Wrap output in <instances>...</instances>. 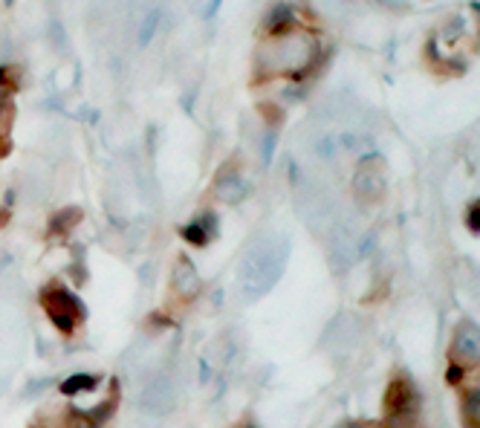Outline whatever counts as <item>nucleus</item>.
I'll list each match as a JSON object with an SVG mask.
<instances>
[{"label":"nucleus","mask_w":480,"mask_h":428,"mask_svg":"<svg viewBox=\"0 0 480 428\" xmlns=\"http://www.w3.org/2000/svg\"><path fill=\"white\" fill-rule=\"evenodd\" d=\"M318 53H322V44H318L316 32L292 27L257 46L255 70L261 76H304L318 61Z\"/></svg>","instance_id":"1"},{"label":"nucleus","mask_w":480,"mask_h":428,"mask_svg":"<svg viewBox=\"0 0 480 428\" xmlns=\"http://www.w3.org/2000/svg\"><path fill=\"white\" fill-rule=\"evenodd\" d=\"M284 261L287 243H281L278 238H257L240 261V296L246 301H255L273 290L281 273H284Z\"/></svg>","instance_id":"2"},{"label":"nucleus","mask_w":480,"mask_h":428,"mask_svg":"<svg viewBox=\"0 0 480 428\" xmlns=\"http://www.w3.org/2000/svg\"><path fill=\"white\" fill-rule=\"evenodd\" d=\"M385 423L388 428H417L420 423V397L408 376H393L385 390Z\"/></svg>","instance_id":"3"},{"label":"nucleus","mask_w":480,"mask_h":428,"mask_svg":"<svg viewBox=\"0 0 480 428\" xmlns=\"http://www.w3.org/2000/svg\"><path fill=\"white\" fill-rule=\"evenodd\" d=\"M41 304H44L49 322H53V327L58 330V333H64V336L76 333V327L84 319V307L64 284H49L41 292Z\"/></svg>","instance_id":"4"},{"label":"nucleus","mask_w":480,"mask_h":428,"mask_svg":"<svg viewBox=\"0 0 480 428\" xmlns=\"http://www.w3.org/2000/svg\"><path fill=\"white\" fill-rule=\"evenodd\" d=\"M177 397H180V382L174 368H159L154 376H147L139 394V408L154 414V417H163V414L174 411Z\"/></svg>","instance_id":"5"},{"label":"nucleus","mask_w":480,"mask_h":428,"mask_svg":"<svg viewBox=\"0 0 480 428\" xmlns=\"http://www.w3.org/2000/svg\"><path fill=\"white\" fill-rule=\"evenodd\" d=\"M449 365H451V379L458 373L480 368V327L475 322H460L451 336L449 345Z\"/></svg>","instance_id":"6"},{"label":"nucleus","mask_w":480,"mask_h":428,"mask_svg":"<svg viewBox=\"0 0 480 428\" xmlns=\"http://www.w3.org/2000/svg\"><path fill=\"white\" fill-rule=\"evenodd\" d=\"M388 171L379 156H365L353 171V194L362 206H374L385 197Z\"/></svg>","instance_id":"7"},{"label":"nucleus","mask_w":480,"mask_h":428,"mask_svg":"<svg viewBox=\"0 0 480 428\" xmlns=\"http://www.w3.org/2000/svg\"><path fill=\"white\" fill-rule=\"evenodd\" d=\"M200 273H197V266L186 258V255H180L174 261V269H171V290H174V296L180 301H194L200 296Z\"/></svg>","instance_id":"8"},{"label":"nucleus","mask_w":480,"mask_h":428,"mask_svg":"<svg viewBox=\"0 0 480 428\" xmlns=\"http://www.w3.org/2000/svg\"><path fill=\"white\" fill-rule=\"evenodd\" d=\"M215 200L220 203H226V206H235L246 197V180L240 174V168L235 163H229L217 171V177H215Z\"/></svg>","instance_id":"9"},{"label":"nucleus","mask_w":480,"mask_h":428,"mask_svg":"<svg viewBox=\"0 0 480 428\" xmlns=\"http://www.w3.org/2000/svg\"><path fill=\"white\" fill-rule=\"evenodd\" d=\"M215 235H217V217L208 214V212L200 220H194V223L182 226V238H186L189 243H194V247H206Z\"/></svg>","instance_id":"10"},{"label":"nucleus","mask_w":480,"mask_h":428,"mask_svg":"<svg viewBox=\"0 0 480 428\" xmlns=\"http://www.w3.org/2000/svg\"><path fill=\"white\" fill-rule=\"evenodd\" d=\"M116 408H119V388H116V382H114V388H110V394H107L102 402H98L96 408L84 411V417H88L90 428H102V425H107L110 420H114Z\"/></svg>","instance_id":"11"},{"label":"nucleus","mask_w":480,"mask_h":428,"mask_svg":"<svg viewBox=\"0 0 480 428\" xmlns=\"http://www.w3.org/2000/svg\"><path fill=\"white\" fill-rule=\"evenodd\" d=\"M79 220H81V209H76V206H67V209H61V212H55L53 217H49L46 231H49V235H55V238H64L79 226Z\"/></svg>","instance_id":"12"},{"label":"nucleus","mask_w":480,"mask_h":428,"mask_svg":"<svg viewBox=\"0 0 480 428\" xmlns=\"http://www.w3.org/2000/svg\"><path fill=\"white\" fill-rule=\"evenodd\" d=\"M159 27H163V9H159V6L145 9L142 18H139V27H137V44H139V46L151 44Z\"/></svg>","instance_id":"13"},{"label":"nucleus","mask_w":480,"mask_h":428,"mask_svg":"<svg viewBox=\"0 0 480 428\" xmlns=\"http://www.w3.org/2000/svg\"><path fill=\"white\" fill-rule=\"evenodd\" d=\"M12 119H15V107H12V90H0V156H6V151H9Z\"/></svg>","instance_id":"14"},{"label":"nucleus","mask_w":480,"mask_h":428,"mask_svg":"<svg viewBox=\"0 0 480 428\" xmlns=\"http://www.w3.org/2000/svg\"><path fill=\"white\" fill-rule=\"evenodd\" d=\"M460 411H463V423H466V425H469V428H480V390H475V388H466V390H463Z\"/></svg>","instance_id":"15"},{"label":"nucleus","mask_w":480,"mask_h":428,"mask_svg":"<svg viewBox=\"0 0 480 428\" xmlns=\"http://www.w3.org/2000/svg\"><path fill=\"white\" fill-rule=\"evenodd\" d=\"M295 21H299V18H295V12H292L290 4H278L273 12H269V18H266L269 29H275V35L292 29V27H295Z\"/></svg>","instance_id":"16"},{"label":"nucleus","mask_w":480,"mask_h":428,"mask_svg":"<svg viewBox=\"0 0 480 428\" xmlns=\"http://www.w3.org/2000/svg\"><path fill=\"white\" fill-rule=\"evenodd\" d=\"M96 385H98V379L93 373H72L70 379H64L61 390H64L67 397H81V394H88V390H93Z\"/></svg>","instance_id":"17"},{"label":"nucleus","mask_w":480,"mask_h":428,"mask_svg":"<svg viewBox=\"0 0 480 428\" xmlns=\"http://www.w3.org/2000/svg\"><path fill=\"white\" fill-rule=\"evenodd\" d=\"M220 4H223V0H194V9L200 12L203 18H215L217 9H220Z\"/></svg>","instance_id":"18"},{"label":"nucleus","mask_w":480,"mask_h":428,"mask_svg":"<svg viewBox=\"0 0 480 428\" xmlns=\"http://www.w3.org/2000/svg\"><path fill=\"white\" fill-rule=\"evenodd\" d=\"M273 151H275V130L269 128V130L264 133V142H261V156H264V163L273 160Z\"/></svg>","instance_id":"19"},{"label":"nucleus","mask_w":480,"mask_h":428,"mask_svg":"<svg viewBox=\"0 0 480 428\" xmlns=\"http://www.w3.org/2000/svg\"><path fill=\"white\" fill-rule=\"evenodd\" d=\"M49 32H53V38H55V50H64V46H67V35H64V29H61L58 21L49 23Z\"/></svg>","instance_id":"20"},{"label":"nucleus","mask_w":480,"mask_h":428,"mask_svg":"<svg viewBox=\"0 0 480 428\" xmlns=\"http://www.w3.org/2000/svg\"><path fill=\"white\" fill-rule=\"evenodd\" d=\"M466 223H469V229H472V231H480V200L472 206L469 212H466Z\"/></svg>","instance_id":"21"},{"label":"nucleus","mask_w":480,"mask_h":428,"mask_svg":"<svg viewBox=\"0 0 480 428\" xmlns=\"http://www.w3.org/2000/svg\"><path fill=\"white\" fill-rule=\"evenodd\" d=\"M383 4H388V6H402L405 0H383Z\"/></svg>","instance_id":"22"},{"label":"nucleus","mask_w":480,"mask_h":428,"mask_svg":"<svg viewBox=\"0 0 480 428\" xmlns=\"http://www.w3.org/2000/svg\"><path fill=\"white\" fill-rule=\"evenodd\" d=\"M336 428H365V425H356V423H341V425H336Z\"/></svg>","instance_id":"23"},{"label":"nucleus","mask_w":480,"mask_h":428,"mask_svg":"<svg viewBox=\"0 0 480 428\" xmlns=\"http://www.w3.org/2000/svg\"><path fill=\"white\" fill-rule=\"evenodd\" d=\"M243 428H257L255 423H243Z\"/></svg>","instance_id":"24"}]
</instances>
